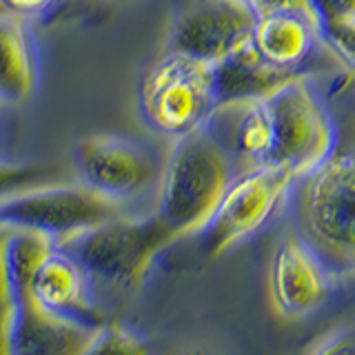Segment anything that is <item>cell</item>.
<instances>
[{
	"label": "cell",
	"instance_id": "16",
	"mask_svg": "<svg viewBox=\"0 0 355 355\" xmlns=\"http://www.w3.org/2000/svg\"><path fill=\"white\" fill-rule=\"evenodd\" d=\"M320 36V25L304 14L271 11L258 14L251 42L266 62L280 69L297 71Z\"/></svg>",
	"mask_w": 355,
	"mask_h": 355
},
{
	"label": "cell",
	"instance_id": "15",
	"mask_svg": "<svg viewBox=\"0 0 355 355\" xmlns=\"http://www.w3.org/2000/svg\"><path fill=\"white\" fill-rule=\"evenodd\" d=\"M297 76L302 73L280 69V67L266 62L249 40L214 64L218 107L249 103V100H269Z\"/></svg>",
	"mask_w": 355,
	"mask_h": 355
},
{
	"label": "cell",
	"instance_id": "6",
	"mask_svg": "<svg viewBox=\"0 0 355 355\" xmlns=\"http://www.w3.org/2000/svg\"><path fill=\"white\" fill-rule=\"evenodd\" d=\"M118 216L122 205L78 180L33 187L0 202V225L44 233L55 244Z\"/></svg>",
	"mask_w": 355,
	"mask_h": 355
},
{
	"label": "cell",
	"instance_id": "12",
	"mask_svg": "<svg viewBox=\"0 0 355 355\" xmlns=\"http://www.w3.org/2000/svg\"><path fill=\"white\" fill-rule=\"evenodd\" d=\"M209 129L216 133L236 169L251 171L266 166L273 151V120L266 100L220 105Z\"/></svg>",
	"mask_w": 355,
	"mask_h": 355
},
{
	"label": "cell",
	"instance_id": "1",
	"mask_svg": "<svg viewBox=\"0 0 355 355\" xmlns=\"http://www.w3.org/2000/svg\"><path fill=\"white\" fill-rule=\"evenodd\" d=\"M293 218L331 277L355 275V122L329 158L295 182Z\"/></svg>",
	"mask_w": 355,
	"mask_h": 355
},
{
	"label": "cell",
	"instance_id": "20",
	"mask_svg": "<svg viewBox=\"0 0 355 355\" xmlns=\"http://www.w3.org/2000/svg\"><path fill=\"white\" fill-rule=\"evenodd\" d=\"M320 27L355 20V0H309Z\"/></svg>",
	"mask_w": 355,
	"mask_h": 355
},
{
	"label": "cell",
	"instance_id": "4",
	"mask_svg": "<svg viewBox=\"0 0 355 355\" xmlns=\"http://www.w3.org/2000/svg\"><path fill=\"white\" fill-rule=\"evenodd\" d=\"M138 107L144 125L173 140L205 127L218 109L214 64L166 51L144 73Z\"/></svg>",
	"mask_w": 355,
	"mask_h": 355
},
{
	"label": "cell",
	"instance_id": "22",
	"mask_svg": "<svg viewBox=\"0 0 355 355\" xmlns=\"http://www.w3.org/2000/svg\"><path fill=\"white\" fill-rule=\"evenodd\" d=\"M251 5L258 9V14H271V11H293V14H304V16L315 20L309 0H251Z\"/></svg>",
	"mask_w": 355,
	"mask_h": 355
},
{
	"label": "cell",
	"instance_id": "9",
	"mask_svg": "<svg viewBox=\"0 0 355 355\" xmlns=\"http://www.w3.org/2000/svg\"><path fill=\"white\" fill-rule=\"evenodd\" d=\"M73 169L78 182L118 205L147 193L162 173L158 158L144 144L116 133H96L78 142Z\"/></svg>",
	"mask_w": 355,
	"mask_h": 355
},
{
	"label": "cell",
	"instance_id": "19",
	"mask_svg": "<svg viewBox=\"0 0 355 355\" xmlns=\"http://www.w3.org/2000/svg\"><path fill=\"white\" fill-rule=\"evenodd\" d=\"M320 36L338 58L355 71V20L320 27Z\"/></svg>",
	"mask_w": 355,
	"mask_h": 355
},
{
	"label": "cell",
	"instance_id": "10",
	"mask_svg": "<svg viewBox=\"0 0 355 355\" xmlns=\"http://www.w3.org/2000/svg\"><path fill=\"white\" fill-rule=\"evenodd\" d=\"M331 273L313 249L297 236H286L275 247L269 293L275 313L284 320H300L318 311L331 291Z\"/></svg>",
	"mask_w": 355,
	"mask_h": 355
},
{
	"label": "cell",
	"instance_id": "13",
	"mask_svg": "<svg viewBox=\"0 0 355 355\" xmlns=\"http://www.w3.org/2000/svg\"><path fill=\"white\" fill-rule=\"evenodd\" d=\"M40 85V49L31 20L0 5V107H20Z\"/></svg>",
	"mask_w": 355,
	"mask_h": 355
},
{
	"label": "cell",
	"instance_id": "3",
	"mask_svg": "<svg viewBox=\"0 0 355 355\" xmlns=\"http://www.w3.org/2000/svg\"><path fill=\"white\" fill-rule=\"evenodd\" d=\"M178 238L158 216L111 218L103 225L60 242L83 264L92 280L116 288H136L155 258Z\"/></svg>",
	"mask_w": 355,
	"mask_h": 355
},
{
	"label": "cell",
	"instance_id": "8",
	"mask_svg": "<svg viewBox=\"0 0 355 355\" xmlns=\"http://www.w3.org/2000/svg\"><path fill=\"white\" fill-rule=\"evenodd\" d=\"M293 184V178L277 166H258L233 178L214 218L200 231L205 255L218 258L238 242L253 236L273 216Z\"/></svg>",
	"mask_w": 355,
	"mask_h": 355
},
{
	"label": "cell",
	"instance_id": "5",
	"mask_svg": "<svg viewBox=\"0 0 355 355\" xmlns=\"http://www.w3.org/2000/svg\"><path fill=\"white\" fill-rule=\"evenodd\" d=\"M266 105L273 120V151L266 166H277L297 182L336 149V125L304 76L293 78Z\"/></svg>",
	"mask_w": 355,
	"mask_h": 355
},
{
	"label": "cell",
	"instance_id": "23",
	"mask_svg": "<svg viewBox=\"0 0 355 355\" xmlns=\"http://www.w3.org/2000/svg\"><path fill=\"white\" fill-rule=\"evenodd\" d=\"M313 355H355V329L336 333Z\"/></svg>",
	"mask_w": 355,
	"mask_h": 355
},
{
	"label": "cell",
	"instance_id": "17",
	"mask_svg": "<svg viewBox=\"0 0 355 355\" xmlns=\"http://www.w3.org/2000/svg\"><path fill=\"white\" fill-rule=\"evenodd\" d=\"M67 173L49 162H18L0 158V202L33 187L62 182Z\"/></svg>",
	"mask_w": 355,
	"mask_h": 355
},
{
	"label": "cell",
	"instance_id": "7",
	"mask_svg": "<svg viewBox=\"0 0 355 355\" xmlns=\"http://www.w3.org/2000/svg\"><path fill=\"white\" fill-rule=\"evenodd\" d=\"M255 22L251 0H175L169 51L216 64L251 40Z\"/></svg>",
	"mask_w": 355,
	"mask_h": 355
},
{
	"label": "cell",
	"instance_id": "11",
	"mask_svg": "<svg viewBox=\"0 0 355 355\" xmlns=\"http://www.w3.org/2000/svg\"><path fill=\"white\" fill-rule=\"evenodd\" d=\"M11 355H85L98 327L51 313L27 293L11 295Z\"/></svg>",
	"mask_w": 355,
	"mask_h": 355
},
{
	"label": "cell",
	"instance_id": "2",
	"mask_svg": "<svg viewBox=\"0 0 355 355\" xmlns=\"http://www.w3.org/2000/svg\"><path fill=\"white\" fill-rule=\"evenodd\" d=\"M236 178V166L209 125L173 140L158 182V216L175 238L200 233Z\"/></svg>",
	"mask_w": 355,
	"mask_h": 355
},
{
	"label": "cell",
	"instance_id": "21",
	"mask_svg": "<svg viewBox=\"0 0 355 355\" xmlns=\"http://www.w3.org/2000/svg\"><path fill=\"white\" fill-rule=\"evenodd\" d=\"M9 233H11V227L0 225V322H11V311H14L11 284H9V264H7Z\"/></svg>",
	"mask_w": 355,
	"mask_h": 355
},
{
	"label": "cell",
	"instance_id": "14",
	"mask_svg": "<svg viewBox=\"0 0 355 355\" xmlns=\"http://www.w3.org/2000/svg\"><path fill=\"white\" fill-rule=\"evenodd\" d=\"M89 282L92 277L83 269V264L69 251L55 244V249L42 260L33 275L31 295L51 313L98 327L92 322L94 304Z\"/></svg>",
	"mask_w": 355,
	"mask_h": 355
},
{
	"label": "cell",
	"instance_id": "24",
	"mask_svg": "<svg viewBox=\"0 0 355 355\" xmlns=\"http://www.w3.org/2000/svg\"><path fill=\"white\" fill-rule=\"evenodd\" d=\"M0 5L18 16H25L31 20L33 16H40L44 11H49L55 5V0H0Z\"/></svg>",
	"mask_w": 355,
	"mask_h": 355
},
{
	"label": "cell",
	"instance_id": "18",
	"mask_svg": "<svg viewBox=\"0 0 355 355\" xmlns=\"http://www.w3.org/2000/svg\"><path fill=\"white\" fill-rule=\"evenodd\" d=\"M85 355H151L147 342L122 324L98 327Z\"/></svg>",
	"mask_w": 355,
	"mask_h": 355
},
{
	"label": "cell",
	"instance_id": "25",
	"mask_svg": "<svg viewBox=\"0 0 355 355\" xmlns=\"http://www.w3.org/2000/svg\"><path fill=\"white\" fill-rule=\"evenodd\" d=\"M162 355H209V353L200 351V349H175V351H166Z\"/></svg>",
	"mask_w": 355,
	"mask_h": 355
}]
</instances>
